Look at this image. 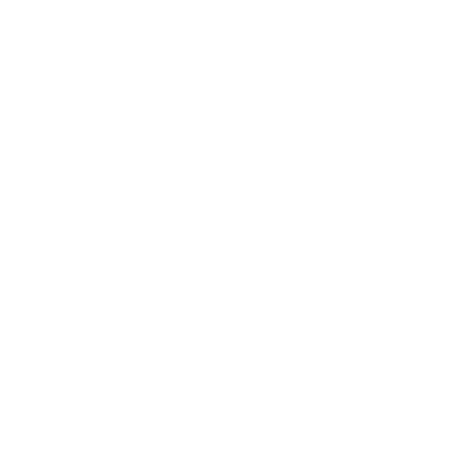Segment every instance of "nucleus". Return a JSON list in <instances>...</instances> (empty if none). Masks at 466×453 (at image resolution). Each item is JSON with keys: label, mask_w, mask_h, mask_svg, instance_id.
<instances>
[]
</instances>
